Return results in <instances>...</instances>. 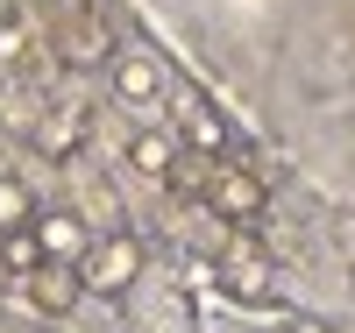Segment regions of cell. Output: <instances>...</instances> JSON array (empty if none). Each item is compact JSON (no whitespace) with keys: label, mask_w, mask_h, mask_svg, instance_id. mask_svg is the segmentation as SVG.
<instances>
[{"label":"cell","mask_w":355,"mask_h":333,"mask_svg":"<svg viewBox=\"0 0 355 333\" xmlns=\"http://www.w3.org/2000/svg\"><path fill=\"white\" fill-rule=\"evenodd\" d=\"M142 277V241L135 234H100V241H85V255H78V284L85 291H100V298H128Z\"/></svg>","instance_id":"6da1fadb"},{"label":"cell","mask_w":355,"mask_h":333,"mask_svg":"<svg viewBox=\"0 0 355 333\" xmlns=\"http://www.w3.org/2000/svg\"><path fill=\"white\" fill-rule=\"evenodd\" d=\"M199 199H206V213H220V220H234V227H242V220H263V206H270L263 177L242 170V163H206Z\"/></svg>","instance_id":"7a4b0ae2"},{"label":"cell","mask_w":355,"mask_h":333,"mask_svg":"<svg viewBox=\"0 0 355 333\" xmlns=\"http://www.w3.org/2000/svg\"><path fill=\"white\" fill-rule=\"evenodd\" d=\"M107 85H114V100H121V107L142 120V114L164 100V64H157L150 50H121V57L107 64Z\"/></svg>","instance_id":"3957f363"},{"label":"cell","mask_w":355,"mask_h":333,"mask_svg":"<svg viewBox=\"0 0 355 333\" xmlns=\"http://www.w3.org/2000/svg\"><path fill=\"white\" fill-rule=\"evenodd\" d=\"M21 291H28V305H36L43 319H64L78 298H85V284H78V262H36L21 277Z\"/></svg>","instance_id":"277c9868"},{"label":"cell","mask_w":355,"mask_h":333,"mask_svg":"<svg viewBox=\"0 0 355 333\" xmlns=\"http://www.w3.org/2000/svg\"><path fill=\"white\" fill-rule=\"evenodd\" d=\"M114 28L85 8V15H71V36H64V64H114Z\"/></svg>","instance_id":"5b68a950"},{"label":"cell","mask_w":355,"mask_h":333,"mask_svg":"<svg viewBox=\"0 0 355 333\" xmlns=\"http://www.w3.org/2000/svg\"><path fill=\"white\" fill-rule=\"evenodd\" d=\"M28 234L43 241V255H50V262H78V255H85V227H78L71 213H57V206H50V213L36 206V220H28Z\"/></svg>","instance_id":"8992f818"},{"label":"cell","mask_w":355,"mask_h":333,"mask_svg":"<svg viewBox=\"0 0 355 333\" xmlns=\"http://www.w3.org/2000/svg\"><path fill=\"white\" fill-rule=\"evenodd\" d=\"M128 170H142V177H171V170H178V142H171L164 128H135V142H128Z\"/></svg>","instance_id":"52a82bcc"},{"label":"cell","mask_w":355,"mask_h":333,"mask_svg":"<svg viewBox=\"0 0 355 333\" xmlns=\"http://www.w3.org/2000/svg\"><path fill=\"white\" fill-rule=\"evenodd\" d=\"M178 128H185V142H199L206 156H220V149H227V120L206 107V100H178Z\"/></svg>","instance_id":"ba28073f"},{"label":"cell","mask_w":355,"mask_h":333,"mask_svg":"<svg viewBox=\"0 0 355 333\" xmlns=\"http://www.w3.org/2000/svg\"><path fill=\"white\" fill-rule=\"evenodd\" d=\"M28 135H36L43 156H71V149L85 142V114H50V120H36Z\"/></svg>","instance_id":"9c48e42d"},{"label":"cell","mask_w":355,"mask_h":333,"mask_svg":"<svg viewBox=\"0 0 355 333\" xmlns=\"http://www.w3.org/2000/svg\"><path fill=\"white\" fill-rule=\"evenodd\" d=\"M28 220H36V199H28L21 177H0V234H21Z\"/></svg>","instance_id":"30bf717a"},{"label":"cell","mask_w":355,"mask_h":333,"mask_svg":"<svg viewBox=\"0 0 355 333\" xmlns=\"http://www.w3.org/2000/svg\"><path fill=\"white\" fill-rule=\"evenodd\" d=\"M36 262H50V255H43V241L28 234V227L21 234H0V269H8V277H28Z\"/></svg>","instance_id":"8fae6325"},{"label":"cell","mask_w":355,"mask_h":333,"mask_svg":"<svg viewBox=\"0 0 355 333\" xmlns=\"http://www.w3.org/2000/svg\"><path fill=\"white\" fill-rule=\"evenodd\" d=\"M220 269H227V284L242 291V298H263V284H270V262H263V255H249V249H234Z\"/></svg>","instance_id":"7c38bea8"},{"label":"cell","mask_w":355,"mask_h":333,"mask_svg":"<svg viewBox=\"0 0 355 333\" xmlns=\"http://www.w3.org/2000/svg\"><path fill=\"white\" fill-rule=\"evenodd\" d=\"M28 50H36V36H28V28H21V15H15L8 28H0V64H15V57H28Z\"/></svg>","instance_id":"4fadbf2b"},{"label":"cell","mask_w":355,"mask_h":333,"mask_svg":"<svg viewBox=\"0 0 355 333\" xmlns=\"http://www.w3.org/2000/svg\"><path fill=\"white\" fill-rule=\"evenodd\" d=\"M334 241H341V255H348V269H355V220H341V227H334Z\"/></svg>","instance_id":"5bb4252c"},{"label":"cell","mask_w":355,"mask_h":333,"mask_svg":"<svg viewBox=\"0 0 355 333\" xmlns=\"http://www.w3.org/2000/svg\"><path fill=\"white\" fill-rule=\"evenodd\" d=\"M8 21H15V0H0V28H8Z\"/></svg>","instance_id":"9a60e30c"}]
</instances>
